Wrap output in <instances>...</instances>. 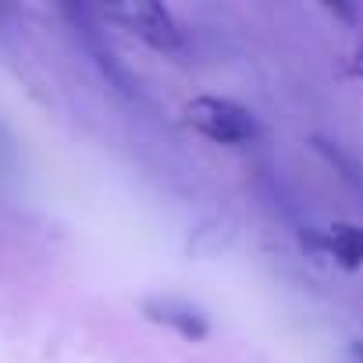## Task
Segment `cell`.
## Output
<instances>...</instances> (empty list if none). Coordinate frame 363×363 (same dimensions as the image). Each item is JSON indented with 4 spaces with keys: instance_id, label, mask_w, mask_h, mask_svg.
Listing matches in <instances>:
<instances>
[{
    "instance_id": "6",
    "label": "cell",
    "mask_w": 363,
    "mask_h": 363,
    "mask_svg": "<svg viewBox=\"0 0 363 363\" xmlns=\"http://www.w3.org/2000/svg\"><path fill=\"white\" fill-rule=\"evenodd\" d=\"M349 363H363V342H352L349 345Z\"/></svg>"
},
{
    "instance_id": "5",
    "label": "cell",
    "mask_w": 363,
    "mask_h": 363,
    "mask_svg": "<svg viewBox=\"0 0 363 363\" xmlns=\"http://www.w3.org/2000/svg\"><path fill=\"white\" fill-rule=\"evenodd\" d=\"M349 68H352V75L363 79V40L356 43V50H352V57H349Z\"/></svg>"
},
{
    "instance_id": "4",
    "label": "cell",
    "mask_w": 363,
    "mask_h": 363,
    "mask_svg": "<svg viewBox=\"0 0 363 363\" xmlns=\"http://www.w3.org/2000/svg\"><path fill=\"white\" fill-rule=\"evenodd\" d=\"M324 253L342 267V271H359L363 267V225H349V221H338L324 232L320 239Z\"/></svg>"
},
{
    "instance_id": "2",
    "label": "cell",
    "mask_w": 363,
    "mask_h": 363,
    "mask_svg": "<svg viewBox=\"0 0 363 363\" xmlns=\"http://www.w3.org/2000/svg\"><path fill=\"white\" fill-rule=\"evenodd\" d=\"M100 15L114 26H121L125 33H132L135 40H143L146 47L160 50V54H178L182 50V29L171 18V11L157 0H121V4H107L100 8Z\"/></svg>"
},
{
    "instance_id": "3",
    "label": "cell",
    "mask_w": 363,
    "mask_h": 363,
    "mask_svg": "<svg viewBox=\"0 0 363 363\" xmlns=\"http://www.w3.org/2000/svg\"><path fill=\"white\" fill-rule=\"evenodd\" d=\"M143 313H146L153 324H164V328L178 331L182 338H189V342H203V338L211 335L207 317H203L193 303H186V299H174V296H153V299H146V303H143Z\"/></svg>"
},
{
    "instance_id": "1",
    "label": "cell",
    "mask_w": 363,
    "mask_h": 363,
    "mask_svg": "<svg viewBox=\"0 0 363 363\" xmlns=\"http://www.w3.org/2000/svg\"><path fill=\"white\" fill-rule=\"evenodd\" d=\"M182 121L193 132H200L203 139L221 143V146H242L257 135V118L250 114V107H242L239 100H228V96L189 100L186 111H182Z\"/></svg>"
}]
</instances>
